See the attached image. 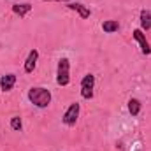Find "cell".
Returning a JSON list of instances; mask_svg holds the SVG:
<instances>
[{
  "label": "cell",
  "instance_id": "1",
  "mask_svg": "<svg viewBox=\"0 0 151 151\" xmlns=\"http://www.w3.org/2000/svg\"><path fill=\"white\" fill-rule=\"evenodd\" d=\"M51 91L44 86H32L28 90V100L39 109H46L51 104Z\"/></svg>",
  "mask_w": 151,
  "mask_h": 151
},
{
  "label": "cell",
  "instance_id": "2",
  "mask_svg": "<svg viewBox=\"0 0 151 151\" xmlns=\"http://www.w3.org/2000/svg\"><path fill=\"white\" fill-rule=\"evenodd\" d=\"M70 83V60L69 58H60L58 67H56V84L58 86H67Z\"/></svg>",
  "mask_w": 151,
  "mask_h": 151
},
{
  "label": "cell",
  "instance_id": "3",
  "mask_svg": "<svg viewBox=\"0 0 151 151\" xmlns=\"http://www.w3.org/2000/svg\"><path fill=\"white\" fill-rule=\"evenodd\" d=\"M93 90H95V76L86 74L81 79V97L84 100H91L93 99Z\"/></svg>",
  "mask_w": 151,
  "mask_h": 151
},
{
  "label": "cell",
  "instance_id": "4",
  "mask_svg": "<svg viewBox=\"0 0 151 151\" xmlns=\"http://www.w3.org/2000/svg\"><path fill=\"white\" fill-rule=\"evenodd\" d=\"M79 111H81V106L77 102L70 104L67 107V111L63 113V116H62V123L67 125V127H74L76 123H77V118H79Z\"/></svg>",
  "mask_w": 151,
  "mask_h": 151
},
{
  "label": "cell",
  "instance_id": "5",
  "mask_svg": "<svg viewBox=\"0 0 151 151\" xmlns=\"http://www.w3.org/2000/svg\"><path fill=\"white\" fill-rule=\"evenodd\" d=\"M132 37L135 39V40H137V44L141 46L142 55L150 56V55H151V46H150V42H148V39H146V34H144L141 28H135V30L132 32Z\"/></svg>",
  "mask_w": 151,
  "mask_h": 151
},
{
  "label": "cell",
  "instance_id": "6",
  "mask_svg": "<svg viewBox=\"0 0 151 151\" xmlns=\"http://www.w3.org/2000/svg\"><path fill=\"white\" fill-rule=\"evenodd\" d=\"M37 62H39V51L37 49H30V53H28V56H27V60H25L23 70H25L27 74H32V72L35 70V67H37Z\"/></svg>",
  "mask_w": 151,
  "mask_h": 151
},
{
  "label": "cell",
  "instance_id": "7",
  "mask_svg": "<svg viewBox=\"0 0 151 151\" xmlns=\"http://www.w3.org/2000/svg\"><path fill=\"white\" fill-rule=\"evenodd\" d=\"M67 9H70V11H74V12H77L83 19H88L90 18V14H91V11H90V7L88 5H84V4H81V2H69L67 4Z\"/></svg>",
  "mask_w": 151,
  "mask_h": 151
},
{
  "label": "cell",
  "instance_id": "8",
  "mask_svg": "<svg viewBox=\"0 0 151 151\" xmlns=\"http://www.w3.org/2000/svg\"><path fill=\"white\" fill-rule=\"evenodd\" d=\"M16 84V74H5L0 77V90L2 91H11Z\"/></svg>",
  "mask_w": 151,
  "mask_h": 151
},
{
  "label": "cell",
  "instance_id": "9",
  "mask_svg": "<svg viewBox=\"0 0 151 151\" xmlns=\"http://www.w3.org/2000/svg\"><path fill=\"white\" fill-rule=\"evenodd\" d=\"M139 23H141V30L148 32L151 30V11L150 9H142L139 14Z\"/></svg>",
  "mask_w": 151,
  "mask_h": 151
},
{
  "label": "cell",
  "instance_id": "10",
  "mask_svg": "<svg viewBox=\"0 0 151 151\" xmlns=\"http://www.w3.org/2000/svg\"><path fill=\"white\" fill-rule=\"evenodd\" d=\"M30 11H32V4H28V2H25V4H14L12 5V12L16 16H19V18H25Z\"/></svg>",
  "mask_w": 151,
  "mask_h": 151
},
{
  "label": "cell",
  "instance_id": "11",
  "mask_svg": "<svg viewBox=\"0 0 151 151\" xmlns=\"http://www.w3.org/2000/svg\"><path fill=\"white\" fill-rule=\"evenodd\" d=\"M141 109H142V104H141V100L139 99H130L128 100V113L132 118H135V116H139L141 114Z\"/></svg>",
  "mask_w": 151,
  "mask_h": 151
},
{
  "label": "cell",
  "instance_id": "12",
  "mask_svg": "<svg viewBox=\"0 0 151 151\" xmlns=\"http://www.w3.org/2000/svg\"><path fill=\"white\" fill-rule=\"evenodd\" d=\"M102 30H104L106 34H116V32L119 30V23H118L116 19H106V21L102 23Z\"/></svg>",
  "mask_w": 151,
  "mask_h": 151
},
{
  "label": "cell",
  "instance_id": "13",
  "mask_svg": "<svg viewBox=\"0 0 151 151\" xmlns=\"http://www.w3.org/2000/svg\"><path fill=\"white\" fill-rule=\"evenodd\" d=\"M11 128H12L14 132H21V128H23V121H21L19 116H12V118H11Z\"/></svg>",
  "mask_w": 151,
  "mask_h": 151
},
{
  "label": "cell",
  "instance_id": "14",
  "mask_svg": "<svg viewBox=\"0 0 151 151\" xmlns=\"http://www.w3.org/2000/svg\"><path fill=\"white\" fill-rule=\"evenodd\" d=\"M44 2H67L69 4V2H76V0H44Z\"/></svg>",
  "mask_w": 151,
  "mask_h": 151
}]
</instances>
